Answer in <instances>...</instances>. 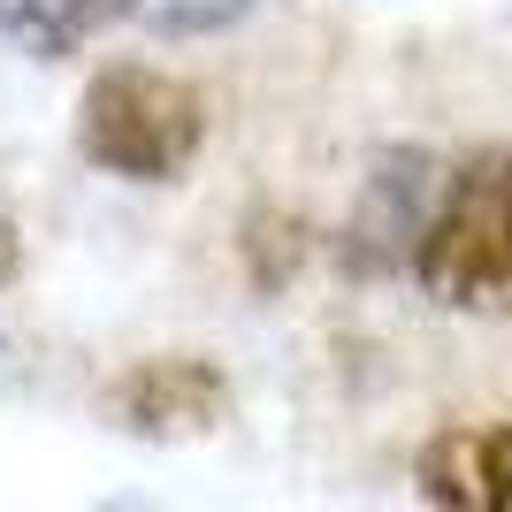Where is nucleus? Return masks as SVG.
I'll return each instance as SVG.
<instances>
[{
	"label": "nucleus",
	"instance_id": "nucleus-1",
	"mask_svg": "<svg viewBox=\"0 0 512 512\" xmlns=\"http://www.w3.org/2000/svg\"><path fill=\"white\" fill-rule=\"evenodd\" d=\"M413 283L444 314H512V146H474L444 169V192L413 245Z\"/></svg>",
	"mask_w": 512,
	"mask_h": 512
},
{
	"label": "nucleus",
	"instance_id": "nucleus-2",
	"mask_svg": "<svg viewBox=\"0 0 512 512\" xmlns=\"http://www.w3.org/2000/svg\"><path fill=\"white\" fill-rule=\"evenodd\" d=\"M207 146V107L153 62H107L77 100V153L123 184H176Z\"/></svg>",
	"mask_w": 512,
	"mask_h": 512
},
{
	"label": "nucleus",
	"instance_id": "nucleus-3",
	"mask_svg": "<svg viewBox=\"0 0 512 512\" xmlns=\"http://www.w3.org/2000/svg\"><path fill=\"white\" fill-rule=\"evenodd\" d=\"M436 192H444V169L428 161V146H383L367 161V184L352 199V222H344V268L367 283L413 268Z\"/></svg>",
	"mask_w": 512,
	"mask_h": 512
},
{
	"label": "nucleus",
	"instance_id": "nucleus-4",
	"mask_svg": "<svg viewBox=\"0 0 512 512\" xmlns=\"http://www.w3.org/2000/svg\"><path fill=\"white\" fill-rule=\"evenodd\" d=\"M230 413V375L199 352H161V360H138L115 383V421L130 436H153V444H176V436H207L214 421Z\"/></svg>",
	"mask_w": 512,
	"mask_h": 512
},
{
	"label": "nucleus",
	"instance_id": "nucleus-5",
	"mask_svg": "<svg viewBox=\"0 0 512 512\" xmlns=\"http://www.w3.org/2000/svg\"><path fill=\"white\" fill-rule=\"evenodd\" d=\"M413 490L444 512H512V421H451L413 459Z\"/></svg>",
	"mask_w": 512,
	"mask_h": 512
},
{
	"label": "nucleus",
	"instance_id": "nucleus-6",
	"mask_svg": "<svg viewBox=\"0 0 512 512\" xmlns=\"http://www.w3.org/2000/svg\"><path fill=\"white\" fill-rule=\"evenodd\" d=\"M138 16H146V0H0V39L23 46L31 62H69L77 46Z\"/></svg>",
	"mask_w": 512,
	"mask_h": 512
},
{
	"label": "nucleus",
	"instance_id": "nucleus-7",
	"mask_svg": "<svg viewBox=\"0 0 512 512\" xmlns=\"http://www.w3.org/2000/svg\"><path fill=\"white\" fill-rule=\"evenodd\" d=\"M245 8H253V0H153L146 31L153 39H214V31L245 23Z\"/></svg>",
	"mask_w": 512,
	"mask_h": 512
},
{
	"label": "nucleus",
	"instance_id": "nucleus-8",
	"mask_svg": "<svg viewBox=\"0 0 512 512\" xmlns=\"http://www.w3.org/2000/svg\"><path fill=\"white\" fill-rule=\"evenodd\" d=\"M245 253H253V283H260V291H276V283L291 276V260H299V222L253 214V230H245Z\"/></svg>",
	"mask_w": 512,
	"mask_h": 512
},
{
	"label": "nucleus",
	"instance_id": "nucleus-9",
	"mask_svg": "<svg viewBox=\"0 0 512 512\" xmlns=\"http://www.w3.org/2000/svg\"><path fill=\"white\" fill-rule=\"evenodd\" d=\"M23 268V245H16V222H8V214H0V283L16 276Z\"/></svg>",
	"mask_w": 512,
	"mask_h": 512
}]
</instances>
